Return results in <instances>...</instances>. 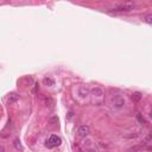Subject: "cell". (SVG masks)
Masks as SVG:
<instances>
[{
  "instance_id": "6",
  "label": "cell",
  "mask_w": 152,
  "mask_h": 152,
  "mask_svg": "<svg viewBox=\"0 0 152 152\" xmlns=\"http://www.w3.org/2000/svg\"><path fill=\"white\" fill-rule=\"evenodd\" d=\"M18 100H19V95H17L16 93H11L10 95L7 96V102H9L10 105H13V104H16Z\"/></svg>"
},
{
  "instance_id": "2",
  "label": "cell",
  "mask_w": 152,
  "mask_h": 152,
  "mask_svg": "<svg viewBox=\"0 0 152 152\" xmlns=\"http://www.w3.org/2000/svg\"><path fill=\"white\" fill-rule=\"evenodd\" d=\"M61 143H62V140H61V138H60L58 135L51 134L48 138V140L45 143V146L49 147V149H52V147H56V146H60Z\"/></svg>"
},
{
  "instance_id": "1",
  "label": "cell",
  "mask_w": 152,
  "mask_h": 152,
  "mask_svg": "<svg viewBox=\"0 0 152 152\" xmlns=\"http://www.w3.org/2000/svg\"><path fill=\"white\" fill-rule=\"evenodd\" d=\"M134 9V4L133 3H124V4H118L113 6L112 9H110L108 11L111 12H128Z\"/></svg>"
},
{
  "instance_id": "13",
  "label": "cell",
  "mask_w": 152,
  "mask_h": 152,
  "mask_svg": "<svg viewBox=\"0 0 152 152\" xmlns=\"http://www.w3.org/2000/svg\"><path fill=\"white\" fill-rule=\"evenodd\" d=\"M145 141H147V143H149V141H152V131L147 134V137L145 138Z\"/></svg>"
},
{
  "instance_id": "8",
  "label": "cell",
  "mask_w": 152,
  "mask_h": 152,
  "mask_svg": "<svg viewBox=\"0 0 152 152\" xmlns=\"http://www.w3.org/2000/svg\"><path fill=\"white\" fill-rule=\"evenodd\" d=\"M140 99H141V94L140 93L137 92V93H133L132 94V101H133V102H138Z\"/></svg>"
},
{
  "instance_id": "12",
  "label": "cell",
  "mask_w": 152,
  "mask_h": 152,
  "mask_svg": "<svg viewBox=\"0 0 152 152\" xmlns=\"http://www.w3.org/2000/svg\"><path fill=\"white\" fill-rule=\"evenodd\" d=\"M14 146H16L17 150H21V145H20L19 139H16V140H14Z\"/></svg>"
},
{
  "instance_id": "3",
  "label": "cell",
  "mask_w": 152,
  "mask_h": 152,
  "mask_svg": "<svg viewBox=\"0 0 152 152\" xmlns=\"http://www.w3.org/2000/svg\"><path fill=\"white\" fill-rule=\"evenodd\" d=\"M111 101H112L113 107L114 108H118V110H120V108H122V107L126 105V100L122 98L121 95H113L112 99H111Z\"/></svg>"
},
{
  "instance_id": "9",
  "label": "cell",
  "mask_w": 152,
  "mask_h": 152,
  "mask_svg": "<svg viewBox=\"0 0 152 152\" xmlns=\"http://www.w3.org/2000/svg\"><path fill=\"white\" fill-rule=\"evenodd\" d=\"M43 81H44V83L46 84V86H49V87H51V86H54V80L52 78H50V77H44V80H43Z\"/></svg>"
},
{
  "instance_id": "7",
  "label": "cell",
  "mask_w": 152,
  "mask_h": 152,
  "mask_svg": "<svg viewBox=\"0 0 152 152\" xmlns=\"http://www.w3.org/2000/svg\"><path fill=\"white\" fill-rule=\"evenodd\" d=\"M92 94L96 98H101L104 95V90H102V88H100V87H94L92 89Z\"/></svg>"
},
{
  "instance_id": "15",
  "label": "cell",
  "mask_w": 152,
  "mask_h": 152,
  "mask_svg": "<svg viewBox=\"0 0 152 152\" xmlns=\"http://www.w3.org/2000/svg\"><path fill=\"white\" fill-rule=\"evenodd\" d=\"M150 117H151V118H152V111H151V113H150Z\"/></svg>"
},
{
  "instance_id": "4",
  "label": "cell",
  "mask_w": 152,
  "mask_h": 152,
  "mask_svg": "<svg viewBox=\"0 0 152 152\" xmlns=\"http://www.w3.org/2000/svg\"><path fill=\"white\" fill-rule=\"evenodd\" d=\"M78 135L80 137H82V138H86L87 135H88L90 133V128L88 125H82V126H80L78 127Z\"/></svg>"
},
{
  "instance_id": "11",
  "label": "cell",
  "mask_w": 152,
  "mask_h": 152,
  "mask_svg": "<svg viewBox=\"0 0 152 152\" xmlns=\"http://www.w3.org/2000/svg\"><path fill=\"white\" fill-rule=\"evenodd\" d=\"M145 23L152 24V14H147V16L145 17Z\"/></svg>"
},
{
  "instance_id": "10",
  "label": "cell",
  "mask_w": 152,
  "mask_h": 152,
  "mask_svg": "<svg viewBox=\"0 0 152 152\" xmlns=\"http://www.w3.org/2000/svg\"><path fill=\"white\" fill-rule=\"evenodd\" d=\"M45 104H46V106H49V107H54L55 101H54L51 98H46V99H45Z\"/></svg>"
},
{
  "instance_id": "14",
  "label": "cell",
  "mask_w": 152,
  "mask_h": 152,
  "mask_svg": "<svg viewBox=\"0 0 152 152\" xmlns=\"http://www.w3.org/2000/svg\"><path fill=\"white\" fill-rule=\"evenodd\" d=\"M137 118H138V120H139L140 122H144V119L140 117V114H138V115H137Z\"/></svg>"
},
{
  "instance_id": "5",
  "label": "cell",
  "mask_w": 152,
  "mask_h": 152,
  "mask_svg": "<svg viewBox=\"0 0 152 152\" xmlns=\"http://www.w3.org/2000/svg\"><path fill=\"white\" fill-rule=\"evenodd\" d=\"M77 93H78V95H80V96L84 99V98H88V95H89V89L87 88V87L82 86V87H80V88H78Z\"/></svg>"
}]
</instances>
